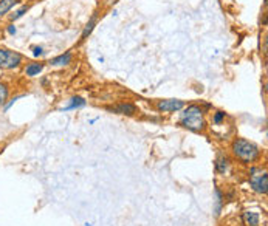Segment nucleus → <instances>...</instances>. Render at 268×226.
I'll list each match as a JSON object with an SVG mask.
<instances>
[{
	"label": "nucleus",
	"instance_id": "nucleus-1",
	"mask_svg": "<svg viewBox=\"0 0 268 226\" xmlns=\"http://www.w3.org/2000/svg\"><path fill=\"white\" fill-rule=\"evenodd\" d=\"M231 152L242 164H253L262 155L258 144L245 138H234L231 142Z\"/></svg>",
	"mask_w": 268,
	"mask_h": 226
},
{
	"label": "nucleus",
	"instance_id": "nucleus-2",
	"mask_svg": "<svg viewBox=\"0 0 268 226\" xmlns=\"http://www.w3.org/2000/svg\"><path fill=\"white\" fill-rule=\"evenodd\" d=\"M180 126L196 134H202L206 128V120H204V110L197 106L191 104L188 107L182 108V118H180Z\"/></svg>",
	"mask_w": 268,
	"mask_h": 226
},
{
	"label": "nucleus",
	"instance_id": "nucleus-3",
	"mask_svg": "<svg viewBox=\"0 0 268 226\" xmlns=\"http://www.w3.org/2000/svg\"><path fill=\"white\" fill-rule=\"evenodd\" d=\"M250 186L258 194H265L268 192V176L266 172L262 170V168H251L250 169Z\"/></svg>",
	"mask_w": 268,
	"mask_h": 226
},
{
	"label": "nucleus",
	"instance_id": "nucleus-4",
	"mask_svg": "<svg viewBox=\"0 0 268 226\" xmlns=\"http://www.w3.org/2000/svg\"><path fill=\"white\" fill-rule=\"evenodd\" d=\"M22 54L18 52L8 50V48H0V68L4 70H14L22 64Z\"/></svg>",
	"mask_w": 268,
	"mask_h": 226
},
{
	"label": "nucleus",
	"instance_id": "nucleus-5",
	"mask_svg": "<svg viewBox=\"0 0 268 226\" xmlns=\"http://www.w3.org/2000/svg\"><path fill=\"white\" fill-rule=\"evenodd\" d=\"M156 110L163 112V113H174V112H180L184 107V101L182 100H160L155 104Z\"/></svg>",
	"mask_w": 268,
	"mask_h": 226
},
{
	"label": "nucleus",
	"instance_id": "nucleus-6",
	"mask_svg": "<svg viewBox=\"0 0 268 226\" xmlns=\"http://www.w3.org/2000/svg\"><path fill=\"white\" fill-rule=\"evenodd\" d=\"M110 110L115 112V113H118V115L134 116L138 108H136V106H135V104H132V102H121V104H118L116 107L110 108Z\"/></svg>",
	"mask_w": 268,
	"mask_h": 226
},
{
	"label": "nucleus",
	"instance_id": "nucleus-7",
	"mask_svg": "<svg viewBox=\"0 0 268 226\" xmlns=\"http://www.w3.org/2000/svg\"><path fill=\"white\" fill-rule=\"evenodd\" d=\"M242 222L245 226H260V217L254 211H245L242 214Z\"/></svg>",
	"mask_w": 268,
	"mask_h": 226
},
{
	"label": "nucleus",
	"instance_id": "nucleus-8",
	"mask_svg": "<svg viewBox=\"0 0 268 226\" xmlns=\"http://www.w3.org/2000/svg\"><path fill=\"white\" fill-rule=\"evenodd\" d=\"M230 164H231V161L226 155H220L217 160H216V170L220 174V175H225L230 169Z\"/></svg>",
	"mask_w": 268,
	"mask_h": 226
},
{
	"label": "nucleus",
	"instance_id": "nucleus-9",
	"mask_svg": "<svg viewBox=\"0 0 268 226\" xmlns=\"http://www.w3.org/2000/svg\"><path fill=\"white\" fill-rule=\"evenodd\" d=\"M44 70V64H39V62H31V64H28L26 66V68H25V73H26V76H38L40 72Z\"/></svg>",
	"mask_w": 268,
	"mask_h": 226
},
{
	"label": "nucleus",
	"instance_id": "nucleus-10",
	"mask_svg": "<svg viewBox=\"0 0 268 226\" xmlns=\"http://www.w3.org/2000/svg\"><path fill=\"white\" fill-rule=\"evenodd\" d=\"M70 62H72V53L70 52H67V53L60 54V56H58V58L50 60L52 66H68Z\"/></svg>",
	"mask_w": 268,
	"mask_h": 226
},
{
	"label": "nucleus",
	"instance_id": "nucleus-11",
	"mask_svg": "<svg viewBox=\"0 0 268 226\" xmlns=\"http://www.w3.org/2000/svg\"><path fill=\"white\" fill-rule=\"evenodd\" d=\"M19 0H0V18L5 16L14 5H18Z\"/></svg>",
	"mask_w": 268,
	"mask_h": 226
},
{
	"label": "nucleus",
	"instance_id": "nucleus-12",
	"mask_svg": "<svg viewBox=\"0 0 268 226\" xmlns=\"http://www.w3.org/2000/svg\"><path fill=\"white\" fill-rule=\"evenodd\" d=\"M94 25H96V14H93L92 19L88 20V24L86 25V30H84V33H82V39H86V38L92 33L93 28H94Z\"/></svg>",
	"mask_w": 268,
	"mask_h": 226
},
{
	"label": "nucleus",
	"instance_id": "nucleus-13",
	"mask_svg": "<svg viewBox=\"0 0 268 226\" xmlns=\"http://www.w3.org/2000/svg\"><path fill=\"white\" fill-rule=\"evenodd\" d=\"M10 96V88L5 82H0V106L5 104V101L8 100Z\"/></svg>",
	"mask_w": 268,
	"mask_h": 226
},
{
	"label": "nucleus",
	"instance_id": "nucleus-14",
	"mask_svg": "<svg viewBox=\"0 0 268 226\" xmlns=\"http://www.w3.org/2000/svg\"><path fill=\"white\" fill-rule=\"evenodd\" d=\"M225 116H226V113L225 112H216L214 115H212V124L214 126H222L224 121H225Z\"/></svg>",
	"mask_w": 268,
	"mask_h": 226
},
{
	"label": "nucleus",
	"instance_id": "nucleus-15",
	"mask_svg": "<svg viewBox=\"0 0 268 226\" xmlns=\"http://www.w3.org/2000/svg\"><path fill=\"white\" fill-rule=\"evenodd\" d=\"M86 104V101L82 98H80V96H76V98L72 100V104L67 107V108H76V107H82Z\"/></svg>",
	"mask_w": 268,
	"mask_h": 226
},
{
	"label": "nucleus",
	"instance_id": "nucleus-16",
	"mask_svg": "<svg viewBox=\"0 0 268 226\" xmlns=\"http://www.w3.org/2000/svg\"><path fill=\"white\" fill-rule=\"evenodd\" d=\"M26 11H28V6H26V5H25V6H22L20 10H18V11H16V12H14V14L11 16V20L20 19V18H22V16H24V14H25Z\"/></svg>",
	"mask_w": 268,
	"mask_h": 226
},
{
	"label": "nucleus",
	"instance_id": "nucleus-17",
	"mask_svg": "<svg viewBox=\"0 0 268 226\" xmlns=\"http://www.w3.org/2000/svg\"><path fill=\"white\" fill-rule=\"evenodd\" d=\"M33 50H34V52H33V53H34V56H39V54H42V48H40V46H34Z\"/></svg>",
	"mask_w": 268,
	"mask_h": 226
},
{
	"label": "nucleus",
	"instance_id": "nucleus-18",
	"mask_svg": "<svg viewBox=\"0 0 268 226\" xmlns=\"http://www.w3.org/2000/svg\"><path fill=\"white\" fill-rule=\"evenodd\" d=\"M8 31H10V34H14V33H16V26H14V25H11V26L8 28Z\"/></svg>",
	"mask_w": 268,
	"mask_h": 226
}]
</instances>
